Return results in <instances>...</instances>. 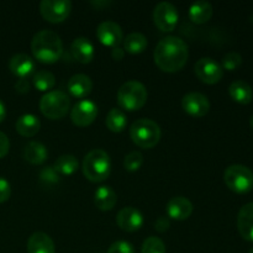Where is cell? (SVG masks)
<instances>
[{"mask_svg": "<svg viewBox=\"0 0 253 253\" xmlns=\"http://www.w3.org/2000/svg\"><path fill=\"white\" fill-rule=\"evenodd\" d=\"M15 127H16L17 133H20L24 137H32L40 131L41 123H40L39 118L35 116L34 114H25L17 119Z\"/></svg>", "mask_w": 253, "mask_h": 253, "instance_id": "7402d4cb", "label": "cell"}, {"mask_svg": "<svg viewBox=\"0 0 253 253\" xmlns=\"http://www.w3.org/2000/svg\"><path fill=\"white\" fill-rule=\"evenodd\" d=\"M105 124L111 132H123L127 125V118L123 110L114 108L108 113Z\"/></svg>", "mask_w": 253, "mask_h": 253, "instance_id": "4316f807", "label": "cell"}, {"mask_svg": "<svg viewBox=\"0 0 253 253\" xmlns=\"http://www.w3.org/2000/svg\"><path fill=\"white\" fill-rule=\"evenodd\" d=\"M124 54H125V51L120 48V47H115V48H113V52H111V56H113L115 61H121L124 58Z\"/></svg>", "mask_w": 253, "mask_h": 253, "instance_id": "f35d334b", "label": "cell"}, {"mask_svg": "<svg viewBox=\"0 0 253 253\" xmlns=\"http://www.w3.org/2000/svg\"><path fill=\"white\" fill-rule=\"evenodd\" d=\"M68 91L74 98L84 99L91 93L93 82L85 74H74L68 81Z\"/></svg>", "mask_w": 253, "mask_h": 253, "instance_id": "ffe728a7", "label": "cell"}, {"mask_svg": "<svg viewBox=\"0 0 253 253\" xmlns=\"http://www.w3.org/2000/svg\"><path fill=\"white\" fill-rule=\"evenodd\" d=\"M78 160L73 155H62L54 162L53 168L58 174L72 175L78 169Z\"/></svg>", "mask_w": 253, "mask_h": 253, "instance_id": "83f0119b", "label": "cell"}, {"mask_svg": "<svg viewBox=\"0 0 253 253\" xmlns=\"http://www.w3.org/2000/svg\"><path fill=\"white\" fill-rule=\"evenodd\" d=\"M249 253H253V247H252V249H251V250H250V251H249Z\"/></svg>", "mask_w": 253, "mask_h": 253, "instance_id": "b9f144b4", "label": "cell"}, {"mask_svg": "<svg viewBox=\"0 0 253 253\" xmlns=\"http://www.w3.org/2000/svg\"><path fill=\"white\" fill-rule=\"evenodd\" d=\"M182 108L193 118H203L209 113L210 103L204 94L192 91L183 96Z\"/></svg>", "mask_w": 253, "mask_h": 253, "instance_id": "7c38bea8", "label": "cell"}, {"mask_svg": "<svg viewBox=\"0 0 253 253\" xmlns=\"http://www.w3.org/2000/svg\"><path fill=\"white\" fill-rule=\"evenodd\" d=\"M242 63V57L241 54L237 52H229L225 54L222 58V69H227V71H235L239 68Z\"/></svg>", "mask_w": 253, "mask_h": 253, "instance_id": "1f68e13d", "label": "cell"}, {"mask_svg": "<svg viewBox=\"0 0 253 253\" xmlns=\"http://www.w3.org/2000/svg\"><path fill=\"white\" fill-rule=\"evenodd\" d=\"M47 156H48V152H47L46 146L42 145L41 142L32 141L27 143L24 148V158L31 165H42L47 160Z\"/></svg>", "mask_w": 253, "mask_h": 253, "instance_id": "603a6c76", "label": "cell"}, {"mask_svg": "<svg viewBox=\"0 0 253 253\" xmlns=\"http://www.w3.org/2000/svg\"><path fill=\"white\" fill-rule=\"evenodd\" d=\"M15 89H16L19 93L21 94H25L29 91L30 89V85H29V82H27V79H19V81L16 82V84H15Z\"/></svg>", "mask_w": 253, "mask_h": 253, "instance_id": "74e56055", "label": "cell"}, {"mask_svg": "<svg viewBox=\"0 0 253 253\" xmlns=\"http://www.w3.org/2000/svg\"><path fill=\"white\" fill-rule=\"evenodd\" d=\"M116 224L123 231L135 232L143 225V216L140 210L133 207H126L119 211Z\"/></svg>", "mask_w": 253, "mask_h": 253, "instance_id": "5bb4252c", "label": "cell"}, {"mask_svg": "<svg viewBox=\"0 0 253 253\" xmlns=\"http://www.w3.org/2000/svg\"><path fill=\"white\" fill-rule=\"evenodd\" d=\"M27 253H56V246L44 232H35L27 240Z\"/></svg>", "mask_w": 253, "mask_h": 253, "instance_id": "e0dca14e", "label": "cell"}, {"mask_svg": "<svg viewBox=\"0 0 253 253\" xmlns=\"http://www.w3.org/2000/svg\"><path fill=\"white\" fill-rule=\"evenodd\" d=\"M96 116H98V106L94 101L88 100V99L77 103L71 111L72 123L78 127L89 126L94 123Z\"/></svg>", "mask_w": 253, "mask_h": 253, "instance_id": "8fae6325", "label": "cell"}, {"mask_svg": "<svg viewBox=\"0 0 253 253\" xmlns=\"http://www.w3.org/2000/svg\"><path fill=\"white\" fill-rule=\"evenodd\" d=\"M9 68L19 79H26L30 74H32L35 69V63L30 56L25 53L15 54L9 62Z\"/></svg>", "mask_w": 253, "mask_h": 253, "instance_id": "d6986e66", "label": "cell"}, {"mask_svg": "<svg viewBox=\"0 0 253 253\" xmlns=\"http://www.w3.org/2000/svg\"><path fill=\"white\" fill-rule=\"evenodd\" d=\"M168 217L173 220H187L193 212V204L188 198L174 197L167 203L166 207Z\"/></svg>", "mask_w": 253, "mask_h": 253, "instance_id": "9a60e30c", "label": "cell"}, {"mask_svg": "<svg viewBox=\"0 0 253 253\" xmlns=\"http://www.w3.org/2000/svg\"><path fill=\"white\" fill-rule=\"evenodd\" d=\"M143 163V156L142 153L138 151H132L128 155L125 156L124 158V167L128 172H136L141 168Z\"/></svg>", "mask_w": 253, "mask_h": 253, "instance_id": "4dcf8cb0", "label": "cell"}, {"mask_svg": "<svg viewBox=\"0 0 253 253\" xmlns=\"http://www.w3.org/2000/svg\"><path fill=\"white\" fill-rule=\"evenodd\" d=\"M118 202V195L109 185H101L94 193V203L96 208L103 211H110Z\"/></svg>", "mask_w": 253, "mask_h": 253, "instance_id": "44dd1931", "label": "cell"}, {"mask_svg": "<svg viewBox=\"0 0 253 253\" xmlns=\"http://www.w3.org/2000/svg\"><path fill=\"white\" fill-rule=\"evenodd\" d=\"M212 6L208 1H197L189 7V19L198 25L205 24L212 16Z\"/></svg>", "mask_w": 253, "mask_h": 253, "instance_id": "d4e9b609", "label": "cell"}, {"mask_svg": "<svg viewBox=\"0 0 253 253\" xmlns=\"http://www.w3.org/2000/svg\"><path fill=\"white\" fill-rule=\"evenodd\" d=\"M34 85L37 90L48 93L56 84V77L48 71H39L34 74Z\"/></svg>", "mask_w": 253, "mask_h": 253, "instance_id": "f1b7e54d", "label": "cell"}, {"mask_svg": "<svg viewBox=\"0 0 253 253\" xmlns=\"http://www.w3.org/2000/svg\"><path fill=\"white\" fill-rule=\"evenodd\" d=\"M96 37L104 46L113 47V48L120 46L121 42L124 41L123 30L120 25L114 21L101 22L96 29Z\"/></svg>", "mask_w": 253, "mask_h": 253, "instance_id": "4fadbf2b", "label": "cell"}, {"mask_svg": "<svg viewBox=\"0 0 253 253\" xmlns=\"http://www.w3.org/2000/svg\"><path fill=\"white\" fill-rule=\"evenodd\" d=\"M147 101V89L137 81H128L118 91V103L128 111L140 110Z\"/></svg>", "mask_w": 253, "mask_h": 253, "instance_id": "5b68a950", "label": "cell"}, {"mask_svg": "<svg viewBox=\"0 0 253 253\" xmlns=\"http://www.w3.org/2000/svg\"><path fill=\"white\" fill-rule=\"evenodd\" d=\"M141 253H166V246L161 239L150 236L143 241Z\"/></svg>", "mask_w": 253, "mask_h": 253, "instance_id": "f546056e", "label": "cell"}, {"mask_svg": "<svg viewBox=\"0 0 253 253\" xmlns=\"http://www.w3.org/2000/svg\"><path fill=\"white\" fill-rule=\"evenodd\" d=\"M230 96L234 99L236 103L240 104H250L253 98V91L251 85L245 81H235L232 82L229 88Z\"/></svg>", "mask_w": 253, "mask_h": 253, "instance_id": "cb8c5ba5", "label": "cell"}, {"mask_svg": "<svg viewBox=\"0 0 253 253\" xmlns=\"http://www.w3.org/2000/svg\"><path fill=\"white\" fill-rule=\"evenodd\" d=\"M237 230L246 241L253 242V203L245 204L237 215Z\"/></svg>", "mask_w": 253, "mask_h": 253, "instance_id": "2e32d148", "label": "cell"}, {"mask_svg": "<svg viewBox=\"0 0 253 253\" xmlns=\"http://www.w3.org/2000/svg\"><path fill=\"white\" fill-rule=\"evenodd\" d=\"M106 253H135L133 246L127 241H116L109 247Z\"/></svg>", "mask_w": 253, "mask_h": 253, "instance_id": "836d02e7", "label": "cell"}, {"mask_svg": "<svg viewBox=\"0 0 253 253\" xmlns=\"http://www.w3.org/2000/svg\"><path fill=\"white\" fill-rule=\"evenodd\" d=\"M153 22L161 31H173L178 24L177 7L168 1L157 4L153 10Z\"/></svg>", "mask_w": 253, "mask_h": 253, "instance_id": "9c48e42d", "label": "cell"}, {"mask_svg": "<svg viewBox=\"0 0 253 253\" xmlns=\"http://www.w3.org/2000/svg\"><path fill=\"white\" fill-rule=\"evenodd\" d=\"M71 100L68 95L61 90H51L40 100V110L51 120H61L69 111Z\"/></svg>", "mask_w": 253, "mask_h": 253, "instance_id": "8992f818", "label": "cell"}, {"mask_svg": "<svg viewBox=\"0 0 253 253\" xmlns=\"http://www.w3.org/2000/svg\"><path fill=\"white\" fill-rule=\"evenodd\" d=\"M10 148V141L4 132L0 131V158H4L7 155Z\"/></svg>", "mask_w": 253, "mask_h": 253, "instance_id": "d590c367", "label": "cell"}, {"mask_svg": "<svg viewBox=\"0 0 253 253\" xmlns=\"http://www.w3.org/2000/svg\"><path fill=\"white\" fill-rule=\"evenodd\" d=\"M11 195V187L5 178L0 177V204L7 202Z\"/></svg>", "mask_w": 253, "mask_h": 253, "instance_id": "e575fe53", "label": "cell"}, {"mask_svg": "<svg viewBox=\"0 0 253 253\" xmlns=\"http://www.w3.org/2000/svg\"><path fill=\"white\" fill-rule=\"evenodd\" d=\"M31 51L39 62L44 64H53L63 54V43L56 32L51 30H41L35 34L31 42Z\"/></svg>", "mask_w": 253, "mask_h": 253, "instance_id": "7a4b0ae2", "label": "cell"}, {"mask_svg": "<svg viewBox=\"0 0 253 253\" xmlns=\"http://www.w3.org/2000/svg\"><path fill=\"white\" fill-rule=\"evenodd\" d=\"M195 76L205 84H216L221 81L224 76V69L222 67L209 57L198 59L194 66Z\"/></svg>", "mask_w": 253, "mask_h": 253, "instance_id": "30bf717a", "label": "cell"}, {"mask_svg": "<svg viewBox=\"0 0 253 253\" xmlns=\"http://www.w3.org/2000/svg\"><path fill=\"white\" fill-rule=\"evenodd\" d=\"M250 125H251V127L253 128V115L251 116V119H250Z\"/></svg>", "mask_w": 253, "mask_h": 253, "instance_id": "60d3db41", "label": "cell"}, {"mask_svg": "<svg viewBox=\"0 0 253 253\" xmlns=\"http://www.w3.org/2000/svg\"><path fill=\"white\" fill-rule=\"evenodd\" d=\"M84 177L93 183L104 182L110 175L111 161L108 153L100 148L86 153L82 165Z\"/></svg>", "mask_w": 253, "mask_h": 253, "instance_id": "3957f363", "label": "cell"}, {"mask_svg": "<svg viewBox=\"0 0 253 253\" xmlns=\"http://www.w3.org/2000/svg\"><path fill=\"white\" fill-rule=\"evenodd\" d=\"M72 2L69 0H42L40 4V12L42 17L52 24L63 22L69 16Z\"/></svg>", "mask_w": 253, "mask_h": 253, "instance_id": "ba28073f", "label": "cell"}, {"mask_svg": "<svg viewBox=\"0 0 253 253\" xmlns=\"http://www.w3.org/2000/svg\"><path fill=\"white\" fill-rule=\"evenodd\" d=\"M225 184L230 190L246 194L253 189V172L244 165H232L224 173Z\"/></svg>", "mask_w": 253, "mask_h": 253, "instance_id": "52a82bcc", "label": "cell"}, {"mask_svg": "<svg viewBox=\"0 0 253 253\" xmlns=\"http://www.w3.org/2000/svg\"><path fill=\"white\" fill-rule=\"evenodd\" d=\"M123 42L124 49L132 54L142 53L147 47V39L145 35L140 34V32H132V34L127 35Z\"/></svg>", "mask_w": 253, "mask_h": 253, "instance_id": "484cf974", "label": "cell"}, {"mask_svg": "<svg viewBox=\"0 0 253 253\" xmlns=\"http://www.w3.org/2000/svg\"><path fill=\"white\" fill-rule=\"evenodd\" d=\"M170 224H169V219L165 216L158 217L157 221L155 222V227L158 232H166L168 229H169Z\"/></svg>", "mask_w": 253, "mask_h": 253, "instance_id": "8d00e7d4", "label": "cell"}, {"mask_svg": "<svg viewBox=\"0 0 253 253\" xmlns=\"http://www.w3.org/2000/svg\"><path fill=\"white\" fill-rule=\"evenodd\" d=\"M73 58L82 64H88L94 58V46L85 37H78L72 42L71 46Z\"/></svg>", "mask_w": 253, "mask_h": 253, "instance_id": "ac0fdd59", "label": "cell"}, {"mask_svg": "<svg viewBox=\"0 0 253 253\" xmlns=\"http://www.w3.org/2000/svg\"><path fill=\"white\" fill-rule=\"evenodd\" d=\"M161 127L156 121L150 119H140L132 124L130 137L136 146L141 148H152L160 142Z\"/></svg>", "mask_w": 253, "mask_h": 253, "instance_id": "277c9868", "label": "cell"}, {"mask_svg": "<svg viewBox=\"0 0 253 253\" xmlns=\"http://www.w3.org/2000/svg\"><path fill=\"white\" fill-rule=\"evenodd\" d=\"M5 116H6V109H5L4 103L0 100V123H2V121H4Z\"/></svg>", "mask_w": 253, "mask_h": 253, "instance_id": "ab89813d", "label": "cell"}, {"mask_svg": "<svg viewBox=\"0 0 253 253\" xmlns=\"http://www.w3.org/2000/svg\"><path fill=\"white\" fill-rule=\"evenodd\" d=\"M188 46L182 39L168 36L161 40L153 52L155 63L161 71L175 73L185 66L188 61Z\"/></svg>", "mask_w": 253, "mask_h": 253, "instance_id": "6da1fadb", "label": "cell"}, {"mask_svg": "<svg viewBox=\"0 0 253 253\" xmlns=\"http://www.w3.org/2000/svg\"><path fill=\"white\" fill-rule=\"evenodd\" d=\"M40 179L43 184L46 185H53L59 182V174L53 167H47L41 170L40 173Z\"/></svg>", "mask_w": 253, "mask_h": 253, "instance_id": "d6a6232c", "label": "cell"}]
</instances>
